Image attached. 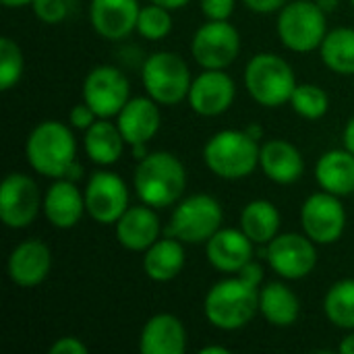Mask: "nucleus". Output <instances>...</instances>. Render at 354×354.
Returning a JSON list of instances; mask_svg holds the SVG:
<instances>
[{"instance_id":"obj_1","label":"nucleus","mask_w":354,"mask_h":354,"mask_svg":"<svg viewBox=\"0 0 354 354\" xmlns=\"http://www.w3.org/2000/svg\"><path fill=\"white\" fill-rule=\"evenodd\" d=\"M187 187V172L183 162L170 151H153L139 160L135 170L137 197L149 207L174 205Z\"/></svg>"},{"instance_id":"obj_2","label":"nucleus","mask_w":354,"mask_h":354,"mask_svg":"<svg viewBox=\"0 0 354 354\" xmlns=\"http://www.w3.org/2000/svg\"><path fill=\"white\" fill-rule=\"evenodd\" d=\"M75 137L71 129L60 120H44L27 137V162L41 176L64 178L66 170L75 162Z\"/></svg>"},{"instance_id":"obj_3","label":"nucleus","mask_w":354,"mask_h":354,"mask_svg":"<svg viewBox=\"0 0 354 354\" xmlns=\"http://www.w3.org/2000/svg\"><path fill=\"white\" fill-rule=\"evenodd\" d=\"M203 309L212 326L226 332L241 330L259 311V290L241 276L228 278L209 288Z\"/></svg>"},{"instance_id":"obj_4","label":"nucleus","mask_w":354,"mask_h":354,"mask_svg":"<svg viewBox=\"0 0 354 354\" xmlns=\"http://www.w3.org/2000/svg\"><path fill=\"white\" fill-rule=\"evenodd\" d=\"M259 151L257 139L247 131H220L205 143L203 160L216 176L239 180L257 168Z\"/></svg>"},{"instance_id":"obj_5","label":"nucleus","mask_w":354,"mask_h":354,"mask_svg":"<svg viewBox=\"0 0 354 354\" xmlns=\"http://www.w3.org/2000/svg\"><path fill=\"white\" fill-rule=\"evenodd\" d=\"M245 85L251 97L268 108H278L290 102L297 87L292 66L278 54H255L245 71Z\"/></svg>"},{"instance_id":"obj_6","label":"nucleus","mask_w":354,"mask_h":354,"mask_svg":"<svg viewBox=\"0 0 354 354\" xmlns=\"http://www.w3.org/2000/svg\"><path fill=\"white\" fill-rule=\"evenodd\" d=\"M143 87L151 100L164 106H174L189 97L191 73L187 62L174 52H156L143 64Z\"/></svg>"},{"instance_id":"obj_7","label":"nucleus","mask_w":354,"mask_h":354,"mask_svg":"<svg viewBox=\"0 0 354 354\" xmlns=\"http://www.w3.org/2000/svg\"><path fill=\"white\" fill-rule=\"evenodd\" d=\"M222 205L212 195H193L176 205L166 236H174L180 243H207L222 226Z\"/></svg>"},{"instance_id":"obj_8","label":"nucleus","mask_w":354,"mask_h":354,"mask_svg":"<svg viewBox=\"0 0 354 354\" xmlns=\"http://www.w3.org/2000/svg\"><path fill=\"white\" fill-rule=\"evenodd\" d=\"M278 35L292 52H313L328 35L326 12L311 0L290 2L280 10Z\"/></svg>"},{"instance_id":"obj_9","label":"nucleus","mask_w":354,"mask_h":354,"mask_svg":"<svg viewBox=\"0 0 354 354\" xmlns=\"http://www.w3.org/2000/svg\"><path fill=\"white\" fill-rule=\"evenodd\" d=\"M191 52L203 68H226L241 52V35L228 21H209L195 31Z\"/></svg>"},{"instance_id":"obj_10","label":"nucleus","mask_w":354,"mask_h":354,"mask_svg":"<svg viewBox=\"0 0 354 354\" xmlns=\"http://www.w3.org/2000/svg\"><path fill=\"white\" fill-rule=\"evenodd\" d=\"M266 259L278 276L286 280H301L315 270L317 251L315 243L307 234L286 232L268 243Z\"/></svg>"},{"instance_id":"obj_11","label":"nucleus","mask_w":354,"mask_h":354,"mask_svg":"<svg viewBox=\"0 0 354 354\" xmlns=\"http://www.w3.org/2000/svg\"><path fill=\"white\" fill-rule=\"evenodd\" d=\"M129 89L127 77L116 66L102 64L87 73L83 81V102L89 104L100 118L118 116L131 100Z\"/></svg>"},{"instance_id":"obj_12","label":"nucleus","mask_w":354,"mask_h":354,"mask_svg":"<svg viewBox=\"0 0 354 354\" xmlns=\"http://www.w3.org/2000/svg\"><path fill=\"white\" fill-rule=\"evenodd\" d=\"M301 222L305 234L315 245L336 243L346 226V212L334 193H315L311 195L301 209Z\"/></svg>"},{"instance_id":"obj_13","label":"nucleus","mask_w":354,"mask_h":354,"mask_svg":"<svg viewBox=\"0 0 354 354\" xmlns=\"http://www.w3.org/2000/svg\"><path fill=\"white\" fill-rule=\"evenodd\" d=\"M85 207L97 224H116L129 209V189L124 180L106 170L91 174L85 187Z\"/></svg>"},{"instance_id":"obj_14","label":"nucleus","mask_w":354,"mask_h":354,"mask_svg":"<svg viewBox=\"0 0 354 354\" xmlns=\"http://www.w3.org/2000/svg\"><path fill=\"white\" fill-rule=\"evenodd\" d=\"M39 191L33 178L12 172L0 189V218L8 228H27L39 212Z\"/></svg>"},{"instance_id":"obj_15","label":"nucleus","mask_w":354,"mask_h":354,"mask_svg":"<svg viewBox=\"0 0 354 354\" xmlns=\"http://www.w3.org/2000/svg\"><path fill=\"white\" fill-rule=\"evenodd\" d=\"M234 95V81L224 68H205V73L191 83L189 104L201 116H218L232 106Z\"/></svg>"},{"instance_id":"obj_16","label":"nucleus","mask_w":354,"mask_h":354,"mask_svg":"<svg viewBox=\"0 0 354 354\" xmlns=\"http://www.w3.org/2000/svg\"><path fill=\"white\" fill-rule=\"evenodd\" d=\"M139 10L137 0H91L89 19L102 37L122 39L137 29Z\"/></svg>"},{"instance_id":"obj_17","label":"nucleus","mask_w":354,"mask_h":354,"mask_svg":"<svg viewBox=\"0 0 354 354\" xmlns=\"http://www.w3.org/2000/svg\"><path fill=\"white\" fill-rule=\"evenodd\" d=\"M52 268L50 247L41 241H25L8 257V276L17 286L33 288L46 280Z\"/></svg>"},{"instance_id":"obj_18","label":"nucleus","mask_w":354,"mask_h":354,"mask_svg":"<svg viewBox=\"0 0 354 354\" xmlns=\"http://www.w3.org/2000/svg\"><path fill=\"white\" fill-rule=\"evenodd\" d=\"M207 261L224 274H239L253 257V241L234 228L218 230L205 247Z\"/></svg>"},{"instance_id":"obj_19","label":"nucleus","mask_w":354,"mask_h":354,"mask_svg":"<svg viewBox=\"0 0 354 354\" xmlns=\"http://www.w3.org/2000/svg\"><path fill=\"white\" fill-rule=\"evenodd\" d=\"M160 236V218L149 205L129 207L116 222V239L129 251H147Z\"/></svg>"},{"instance_id":"obj_20","label":"nucleus","mask_w":354,"mask_h":354,"mask_svg":"<svg viewBox=\"0 0 354 354\" xmlns=\"http://www.w3.org/2000/svg\"><path fill=\"white\" fill-rule=\"evenodd\" d=\"M158 102L151 97H133L118 112V129L129 145L147 143L156 137L160 129V110Z\"/></svg>"},{"instance_id":"obj_21","label":"nucleus","mask_w":354,"mask_h":354,"mask_svg":"<svg viewBox=\"0 0 354 354\" xmlns=\"http://www.w3.org/2000/svg\"><path fill=\"white\" fill-rule=\"evenodd\" d=\"M185 348L187 332L178 317L160 313L143 326L139 338V351L143 354H183Z\"/></svg>"},{"instance_id":"obj_22","label":"nucleus","mask_w":354,"mask_h":354,"mask_svg":"<svg viewBox=\"0 0 354 354\" xmlns=\"http://www.w3.org/2000/svg\"><path fill=\"white\" fill-rule=\"evenodd\" d=\"M85 207V195L77 189V185L68 178H58L46 193L44 214L56 228H73Z\"/></svg>"},{"instance_id":"obj_23","label":"nucleus","mask_w":354,"mask_h":354,"mask_svg":"<svg viewBox=\"0 0 354 354\" xmlns=\"http://www.w3.org/2000/svg\"><path fill=\"white\" fill-rule=\"evenodd\" d=\"M259 166L266 176L278 185H292L303 176L305 170L301 151L284 139H272L261 147Z\"/></svg>"},{"instance_id":"obj_24","label":"nucleus","mask_w":354,"mask_h":354,"mask_svg":"<svg viewBox=\"0 0 354 354\" xmlns=\"http://www.w3.org/2000/svg\"><path fill=\"white\" fill-rule=\"evenodd\" d=\"M317 183L324 191L338 197L354 193V153L348 149H332L324 153L315 168Z\"/></svg>"},{"instance_id":"obj_25","label":"nucleus","mask_w":354,"mask_h":354,"mask_svg":"<svg viewBox=\"0 0 354 354\" xmlns=\"http://www.w3.org/2000/svg\"><path fill=\"white\" fill-rule=\"evenodd\" d=\"M185 268V249L183 243L174 236L156 241L143 257V270L147 278L156 282L174 280Z\"/></svg>"},{"instance_id":"obj_26","label":"nucleus","mask_w":354,"mask_h":354,"mask_svg":"<svg viewBox=\"0 0 354 354\" xmlns=\"http://www.w3.org/2000/svg\"><path fill=\"white\" fill-rule=\"evenodd\" d=\"M259 311L278 328H288L297 322L301 303L299 297L282 282H272L259 290Z\"/></svg>"},{"instance_id":"obj_27","label":"nucleus","mask_w":354,"mask_h":354,"mask_svg":"<svg viewBox=\"0 0 354 354\" xmlns=\"http://www.w3.org/2000/svg\"><path fill=\"white\" fill-rule=\"evenodd\" d=\"M124 137L118 129V124H112L108 120H95L87 133H85V151L91 158V162L100 166H110L122 156Z\"/></svg>"},{"instance_id":"obj_28","label":"nucleus","mask_w":354,"mask_h":354,"mask_svg":"<svg viewBox=\"0 0 354 354\" xmlns=\"http://www.w3.org/2000/svg\"><path fill=\"white\" fill-rule=\"evenodd\" d=\"M241 230L255 243L266 245L278 236L280 230V212L272 201L255 199L241 214Z\"/></svg>"},{"instance_id":"obj_29","label":"nucleus","mask_w":354,"mask_h":354,"mask_svg":"<svg viewBox=\"0 0 354 354\" xmlns=\"http://www.w3.org/2000/svg\"><path fill=\"white\" fill-rule=\"evenodd\" d=\"M322 60L328 68H332L338 75H354V29L338 27L332 29L322 46Z\"/></svg>"},{"instance_id":"obj_30","label":"nucleus","mask_w":354,"mask_h":354,"mask_svg":"<svg viewBox=\"0 0 354 354\" xmlns=\"http://www.w3.org/2000/svg\"><path fill=\"white\" fill-rule=\"evenodd\" d=\"M324 311L336 328L354 330V280H340L328 290Z\"/></svg>"},{"instance_id":"obj_31","label":"nucleus","mask_w":354,"mask_h":354,"mask_svg":"<svg viewBox=\"0 0 354 354\" xmlns=\"http://www.w3.org/2000/svg\"><path fill=\"white\" fill-rule=\"evenodd\" d=\"M290 104H292V110L297 114H301L303 118L317 120V118H322L328 112L330 97H328V93L319 85L301 83V85L295 87L292 97H290Z\"/></svg>"},{"instance_id":"obj_32","label":"nucleus","mask_w":354,"mask_h":354,"mask_svg":"<svg viewBox=\"0 0 354 354\" xmlns=\"http://www.w3.org/2000/svg\"><path fill=\"white\" fill-rule=\"evenodd\" d=\"M23 75V52L15 39H0V89L8 91Z\"/></svg>"},{"instance_id":"obj_33","label":"nucleus","mask_w":354,"mask_h":354,"mask_svg":"<svg viewBox=\"0 0 354 354\" xmlns=\"http://www.w3.org/2000/svg\"><path fill=\"white\" fill-rule=\"evenodd\" d=\"M172 29V17H170V10L160 6V4H153L151 6H145L139 10V19H137V31L147 37V39H162L170 33Z\"/></svg>"},{"instance_id":"obj_34","label":"nucleus","mask_w":354,"mask_h":354,"mask_svg":"<svg viewBox=\"0 0 354 354\" xmlns=\"http://www.w3.org/2000/svg\"><path fill=\"white\" fill-rule=\"evenodd\" d=\"M33 12L39 21L48 25L62 23L66 17V2L64 0H33Z\"/></svg>"},{"instance_id":"obj_35","label":"nucleus","mask_w":354,"mask_h":354,"mask_svg":"<svg viewBox=\"0 0 354 354\" xmlns=\"http://www.w3.org/2000/svg\"><path fill=\"white\" fill-rule=\"evenodd\" d=\"M201 10L209 21H228L234 12V0H201Z\"/></svg>"},{"instance_id":"obj_36","label":"nucleus","mask_w":354,"mask_h":354,"mask_svg":"<svg viewBox=\"0 0 354 354\" xmlns=\"http://www.w3.org/2000/svg\"><path fill=\"white\" fill-rule=\"evenodd\" d=\"M95 118H100L95 112H93V108L89 106V104H79V106H75L73 110H71V124L75 127V129H89L93 122H95Z\"/></svg>"},{"instance_id":"obj_37","label":"nucleus","mask_w":354,"mask_h":354,"mask_svg":"<svg viewBox=\"0 0 354 354\" xmlns=\"http://www.w3.org/2000/svg\"><path fill=\"white\" fill-rule=\"evenodd\" d=\"M50 353L52 354H87V346H85L79 338L66 336V338H58V340L50 346Z\"/></svg>"},{"instance_id":"obj_38","label":"nucleus","mask_w":354,"mask_h":354,"mask_svg":"<svg viewBox=\"0 0 354 354\" xmlns=\"http://www.w3.org/2000/svg\"><path fill=\"white\" fill-rule=\"evenodd\" d=\"M247 4V8H251L253 12H276L282 10L286 6V0H243Z\"/></svg>"},{"instance_id":"obj_39","label":"nucleus","mask_w":354,"mask_h":354,"mask_svg":"<svg viewBox=\"0 0 354 354\" xmlns=\"http://www.w3.org/2000/svg\"><path fill=\"white\" fill-rule=\"evenodd\" d=\"M239 276L243 278V280H247L249 284H253V286H261V282H263V270H261V266L259 263H255V261H249L241 272H239Z\"/></svg>"},{"instance_id":"obj_40","label":"nucleus","mask_w":354,"mask_h":354,"mask_svg":"<svg viewBox=\"0 0 354 354\" xmlns=\"http://www.w3.org/2000/svg\"><path fill=\"white\" fill-rule=\"evenodd\" d=\"M344 147L354 153V116L348 120V124L344 129Z\"/></svg>"},{"instance_id":"obj_41","label":"nucleus","mask_w":354,"mask_h":354,"mask_svg":"<svg viewBox=\"0 0 354 354\" xmlns=\"http://www.w3.org/2000/svg\"><path fill=\"white\" fill-rule=\"evenodd\" d=\"M83 176V168H81V164L75 160L73 164H71V168L66 170V174H64V178H68V180H73V183H77L79 178Z\"/></svg>"},{"instance_id":"obj_42","label":"nucleus","mask_w":354,"mask_h":354,"mask_svg":"<svg viewBox=\"0 0 354 354\" xmlns=\"http://www.w3.org/2000/svg\"><path fill=\"white\" fill-rule=\"evenodd\" d=\"M153 4H160L168 10H176V8H183L185 4H189L191 0H151Z\"/></svg>"},{"instance_id":"obj_43","label":"nucleus","mask_w":354,"mask_h":354,"mask_svg":"<svg viewBox=\"0 0 354 354\" xmlns=\"http://www.w3.org/2000/svg\"><path fill=\"white\" fill-rule=\"evenodd\" d=\"M340 354H354V334H348L342 342H340Z\"/></svg>"},{"instance_id":"obj_44","label":"nucleus","mask_w":354,"mask_h":354,"mask_svg":"<svg viewBox=\"0 0 354 354\" xmlns=\"http://www.w3.org/2000/svg\"><path fill=\"white\" fill-rule=\"evenodd\" d=\"M315 2H317V6H319L324 12H332V10H336L338 4H340V0H315Z\"/></svg>"},{"instance_id":"obj_45","label":"nucleus","mask_w":354,"mask_h":354,"mask_svg":"<svg viewBox=\"0 0 354 354\" xmlns=\"http://www.w3.org/2000/svg\"><path fill=\"white\" fill-rule=\"evenodd\" d=\"M245 131H247V133H249V135H251L253 139H257V141H259V139L263 137V129H261L259 124H249V127H247Z\"/></svg>"},{"instance_id":"obj_46","label":"nucleus","mask_w":354,"mask_h":354,"mask_svg":"<svg viewBox=\"0 0 354 354\" xmlns=\"http://www.w3.org/2000/svg\"><path fill=\"white\" fill-rule=\"evenodd\" d=\"M4 6L8 8H19V6H25V4H33V0H0Z\"/></svg>"},{"instance_id":"obj_47","label":"nucleus","mask_w":354,"mask_h":354,"mask_svg":"<svg viewBox=\"0 0 354 354\" xmlns=\"http://www.w3.org/2000/svg\"><path fill=\"white\" fill-rule=\"evenodd\" d=\"M145 145H147V143H137V145H133V153H135V158H137V160H143V158L147 156Z\"/></svg>"},{"instance_id":"obj_48","label":"nucleus","mask_w":354,"mask_h":354,"mask_svg":"<svg viewBox=\"0 0 354 354\" xmlns=\"http://www.w3.org/2000/svg\"><path fill=\"white\" fill-rule=\"evenodd\" d=\"M201 353L203 354H228V348H224V346H205V348H201Z\"/></svg>"},{"instance_id":"obj_49","label":"nucleus","mask_w":354,"mask_h":354,"mask_svg":"<svg viewBox=\"0 0 354 354\" xmlns=\"http://www.w3.org/2000/svg\"><path fill=\"white\" fill-rule=\"evenodd\" d=\"M351 2H353V4H354V0H351Z\"/></svg>"}]
</instances>
